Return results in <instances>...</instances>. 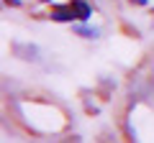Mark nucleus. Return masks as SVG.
Listing matches in <instances>:
<instances>
[{
    "label": "nucleus",
    "mask_w": 154,
    "mask_h": 143,
    "mask_svg": "<svg viewBox=\"0 0 154 143\" xmlns=\"http://www.w3.org/2000/svg\"><path fill=\"white\" fill-rule=\"evenodd\" d=\"M38 3H51V0H38Z\"/></svg>",
    "instance_id": "nucleus-7"
},
{
    "label": "nucleus",
    "mask_w": 154,
    "mask_h": 143,
    "mask_svg": "<svg viewBox=\"0 0 154 143\" xmlns=\"http://www.w3.org/2000/svg\"><path fill=\"white\" fill-rule=\"evenodd\" d=\"M72 5H75L77 18H80L82 23L90 21V16H93V8H90V3H85V0H72Z\"/></svg>",
    "instance_id": "nucleus-3"
},
{
    "label": "nucleus",
    "mask_w": 154,
    "mask_h": 143,
    "mask_svg": "<svg viewBox=\"0 0 154 143\" xmlns=\"http://www.w3.org/2000/svg\"><path fill=\"white\" fill-rule=\"evenodd\" d=\"M128 3H134V5H149V0H128Z\"/></svg>",
    "instance_id": "nucleus-6"
},
{
    "label": "nucleus",
    "mask_w": 154,
    "mask_h": 143,
    "mask_svg": "<svg viewBox=\"0 0 154 143\" xmlns=\"http://www.w3.org/2000/svg\"><path fill=\"white\" fill-rule=\"evenodd\" d=\"M51 21H57V23H72V21H80L77 18V10H75V5H54L51 8Z\"/></svg>",
    "instance_id": "nucleus-2"
},
{
    "label": "nucleus",
    "mask_w": 154,
    "mask_h": 143,
    "mask_svg": "<svg viewBox=\"0 0 154 143\" xmlns=\"http://www.w3.org/2000/svg\"><path fill=\"white\" fill-rule=\"evenodd\" d=\"M5 3H8V5H11V8H21V5H23L21 0H5Z\"/></svg>",
    "instance_id": "nucleus-5"
},
{
    "label": "nucleus",
    "mask_w": 154,
    "mask_h": 143,
    "mask_svg": "<svg viewBox=\"0 0 154 143\" xmlns=\"http://www.w3.org/2000/svg\"><path fill=\"white\" fill-rule=\"evenodd\" d=\"M72 31L77 33V36H82V39H100V28L95 26H85L82 21H80V26H75Z\"/></svg>",
    "instance_id": "nucleus-4"
},
{
    "label": "nucleus",
    "mask_w": 154,
    "mask_h": 143,
    "mask_svg": "<svg viewBox=\"0 0 154 143\" xmlns=\"http://www.w3.org/2000/svg\"><path fill=\"white\" fill-rule=\"evenodd\" d=\"M13 54L23 61H38L41 59V49L36 44H21V41H16L13 44Z\"/></svg>",
    "instance_id": "nucleus-1"
}]
</instances>
